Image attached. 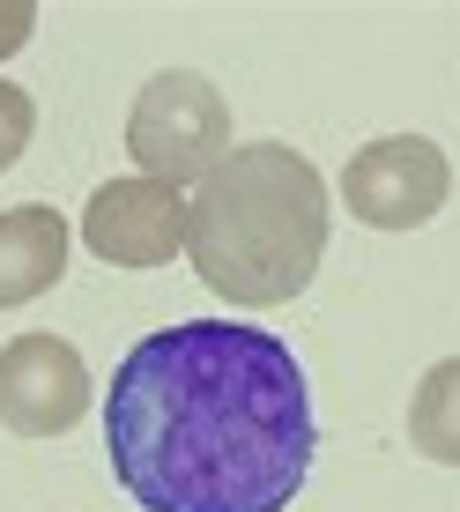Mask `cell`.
<instances>
[{
    "instance_id": "cell-1",
    "label": "cell",
    "mask_w": 460,
    "mask_h": 512,
    "mask_svg": "<svg viewBox=\"0 0 460 512\" xmlns=\"http://www.w3.org/2000/svg\"><path fill=\"white\" fill-rule=\"evenodd\" d=\"M104 453L141 512H290L320 453L305 364L245 320L141 334L104 394Z\"/></svg>"
},
{
    "instance_id": "cell-2",
    "label": "cell",
    "mask_w": 460,
    "mask_h": 512,
    "mask_svg": "<svg viewBox=\"0 0 460 512\" xmlns=\"http://www.w3.org/2000/svg\"><path fill=\"white\" fill-rule=\"evenodd\" d=\"M186 216V260L223 305L268 312L290 305L327 253V179L290 141H245L230 149Z\"/></svg>"
},
{
    "instance_id": "cell-3",
    "label": "cell",
    "mask_w": 460,
    "mask_h": 512,
    "mask_svg": "<svg viewBox=\"0 0 460 512\" xmlns=\"http://www.w3.org/2000/svg\"><path fill=\"white\" fill-rule=\"evenodd\" d=\"M127 156L141 164V179H208L230 156V97L193 67H164L141 82L134 112H127Z\"/></svg>"
},
{
    "instance_id": "cell-4",
    "label": "cell",
    "mask_w": 460,
    "mask_h": 512,
    "mask_svg": "<svg viewBox=\"0 0 460 512\" xmlns=\"http://www.w3.org/2000/svg\"><path fill=\"white\" fill-rule=\"evenodd\" d=\"M453 193V164L431 134H379L349 156L342 201L371 231H423Z\"/></svg>"
},
{
    "instance_id": "cell-5",
    "label": "cell",
    "mask_w": 460,
    "mask_h": 512,
    "mask_svg": "<svg viewBox=\"0 0 460 512\" xmlns=\"http://www.w3.org/2000/svg\"><path fill=\"white\" fill-rule=\"evenodd\" d=\"M90 416V364L60 334H15L0 349V423L15 438H60Z\"/></svg>"
},
{
    "instance_id": "cell-6",
    "label": "cell",
    "mask_w": 460,
    "mask_h": 512,
    "mask_svg": "<svg viewBox=\"0 0 460 512\" xmlns=\"http://www.w3.org/2000/svg\"><path fill=\"white\" fill-rule=\"evenodd\" d=\"M186 193L164 179H112L82 208V245L104 268H164L171 253H186Z\"/></svg>"
},
{
    "instance_id": "cell-7",
    "label": "cell",
    "mask_w": 460,
    "mask_h": 512,
    "mask_svg": "<svg viewBox=\"0 0 460 512\" xmlns=\"http://www.w3.org/2000/svg\"><path fill=\"white\" fill-rule=\"evenodd\" d=\"M67 275V216L45 201H23L0 216V312L45 297Z\"/></svg>"
},
{
    "instance_id": "cell-8",
    "label": "cell",
    "mask_w": 460,
    "mask_h": 512,
    "mask_svg": "<svg viewBox=\"0 0 460 512\" xmlns=\"http://www.w3.org/2000/svg\"><path fill=\"white\" fill-rule=\"evenodd\" d=\"M409 446L438 468H460V357L431 364L409 394Z\"/></svg>"
},
{
    "instance_id": "cell-9",
    "label": "cell",
    "mask_w": 460,
    "mask_h": 512,
    "mask_svg": "<svg viewBox=\"0 0 460 512\" xmlns=\"http://www.w3.org/2000/svg\"><path fill=\"white\" fill-rule=\"evenodd\" d=\"M30 134H38V104H30V90H23V82H0V171L30 149Z\"/></svg>"
},
{
    "instance_id": "cell-10",
    "label": "cell",
    "mask_w": 460,
    "mask_h": 512,
    "mask_svg": "<svg viewBox=\"0 0 460 512\" xmlns=\"http://www.w3.org/2000/svg\"><path fill=\"white\" fill-rule=\"evenodd\" d=\"M30 30H38V8L30 0H0V60L30 45Z\"/></svg>"
}]
</instances>
